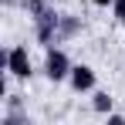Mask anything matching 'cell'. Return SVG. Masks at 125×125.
I'll return each instance as SVG.
<instances>
[{
  "instance_id": "obj_1",
  "label": "cell",
  "mask_w": 125,
  "mask_h": 125,
  "mask_svg": "<svg viewBox=\"0 0 125 125\" xmlns=\"http://www.w3.org/2000/svg\"><path fill=\"white\" fill-rule=\"evenodd\" d=\"M44 74H47L51 81H64V78L71 74V61H68V54H64L61 47H47V58H44Z\"/></svg>"
},
{
  "instance_id": "obj_2",
  "label": "cell",
  "mask_w": 125,
  "mask_h": 125,
  "mask_svg": "<svg viewBox=\"0 0 125 125\" xmlns=\"http://www.w3.org/2000/svg\"><path fill=\"white\" fill-rule=\"evenodd\" d=\"M34 27H37V41H41V44L58 41V31H61V14H54V10L47 7V10H41V14L34 17Z\"/></svg>"
},
{
  "instance_id": "obj_3",
  "label": "cell",
  "mask_w": 125,
  "mask_h": 125,
  "mask_svg": "<svg viewBox=\"0 0 125 125\" xmlns=\"http://www.w3.org/2000/svg\"><path fill=\"white\" fill-rule=\"evenodd\" d=\"M3 68H7L14 78H31V58H27V47H10Z\"/></svg>"
},
{
  "instance_id": "obj_4",
  "label": "cell",
  "mask_w": 125,
  "mask_h": 125,
  "mask_svg": "<svg viewBox=\"0 0 125 125\" xmlns=\"http://www.w3.org/2000/svg\"><path fill=\"white\" fill-rule=\"evenodd\" d=\"M68 81H71L74 91H91V88H95V71H91L88 64H71Z\"/></svg>"
},
{
  "instance_id": "obj_5",
  "label": "cell",
  "mask_w": 125,
  "mask_h": 125,
  "mask_svg": "<svg viewBox=\"0 0 125 125\" xmlns=\"http://www.w3.org/2000/svg\"><path fill=\"white\" fill-rule=\"evenodd\" d=\"M112 105H115V98H112L108 91H95V102H91V108H95L98 115H108V112H112Z\"/></svg>"
},
{
  "instance_id": "obj_6",
  "label": "cell",
  "mask_w": 125,
  "mask_h": 125,
  "mask_svg": "<svg viewBox=\"0 0 125 125\" xmlns=\"http://www.w3.org/2000/svg\"><path fill=\"white\" fill-rule=\"evenodd\" d=\"M78 27H81L78 17H61V31H58V37H71V34H78Z\"/></svg>"
},
{
  "instance_id": "obj_7",
  "label": "cell",
  "mask_w": 125,
  "mask_h": 125,
  "mask_svg": "<svg viewBox=\"0 0 125 125\" xmlns=\"http://www.w3.org/2000/svg\"><path fill=\"white\" fill-rule=\"evenodd\" d=\"M41 10H47V7H44V0H27V14H31V17H37Z\"/></svg>"
},
{
  "instance_id": "obj_8",
  "label": "cell",
  "mask_w": 125,
  "mask_h": 125,
  "mask_svg": "<svg viewBox=\"0 0 125 125\" xmlns=\"http://www.w3.org/2000/svg\"><path fill=\"white\" fill-rule=\"evenodd\" d=\"M112 7H115V17H118V21L125 24V0H115V3H112Z\"/></svg>"
},
{
  "instance_id": "obj_9",
  "label": "cell",
  "mask_w": 125,
  "mask_h": 125,
  "mask_svg": "<svg viewBox=\"0 0 125 125\" xmlns=\"http://www.w3.org/2000/svg\"><path fill=\"white\" fill-rule=\"evenodd\" d=\"M91 3H98V7H108V3H115V0H91Z\"/></svg>"
}]
</instances>
